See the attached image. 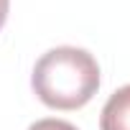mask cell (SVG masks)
<instances>
[{
  "label": "cell",
  "instance_id": "obj_1",
  "mask_svg": "<svg viewBox=\"0 0 130 130\" xmlns=\"http://www.w3.org/2000/svg\"><path fill=\"white\" fill-rule=\"evenodd\" d=\"M31 87L46 107L79 110L100 89L97 59L77 46H56L36 61Z\"/></svg>",
  "mask_w": 130,
  "mask_h": 130
},
{
  "label": "cell",
  "instance_id": "obj_2",
  "mask_svg": "<svg viewBox=\"0 0 130 130\" xmlns=\"http://www.w3.org/2000/svg\"><path fill=\"white\" fill-rule=\"evenodd\" d=\"M100 130H130V84L110 94L100 115Z\"/></svg>",
  "mask_w": 130,
  "mask_h": 130
},
{
  "label": "cell",
  "instance_id": "obj_3",
  "mask_svg": "<svg viewBox=\"0 0 130 130\" xmlns=\"http://www.w3.org/2000/svg\"><path fill=\"white\" fill-rule=\"evenodd\" d=\"M28 130H77L72 122L67 120H56V117H46V120H36Z\"/></svg>",
  "mask_w": 130,
  "mask_h": 130
},
{
  "label": "cell",
  "instance_id": "obj_4",
  "mask_svg": "<svg viewBox=\"0 0 130 130\" xmlns=\"http://www.w3.org/2000/svg\"><path fill=\"white\" fill-rule=\"evenodd\" d=\"M8 8H10V0H0V28L5 26V18H8Z\"/></svg>",
  "mask_w": 130,
  "mask_h": 130
}]
</instances>
